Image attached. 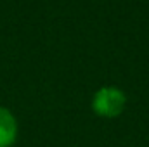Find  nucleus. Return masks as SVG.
<instances>
[{
    "label": "nucleus",
    "instance_id": "nucleus-1",
    "mask_svg": "<svg viewBox=\"0 0 149 147\" xmlns=\"http://www.w3.org/2000/svg\"><path fill=\"white\" fill-rule=\"evenodd\" d=\"M127 106V95L121 88L114 85L101 87L92 97V111L106 119L118 118Z\"/></svg>",
    "mask_w": 149,
    "mask_h": 147
},
{
    "label": "nucleus",
    "instance_id": "nucleus-2",
    "mask_svg": "<svg viewBox=\"0 0 149 147\" xmlns=\"http://www.w3.org/2000/svg\"><path fill=\"white\" fill-rule=\"evenodd\" d=\"M17 139V119L16 116L0 106V147H10Z\"/></svg>",
    "mask_w": 149,
    "mask_h": 147
}]
</instances>
